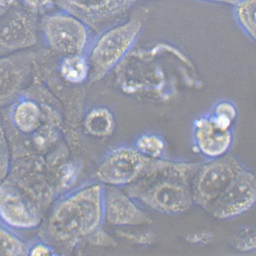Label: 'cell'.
I'll return each mask as SVG.
<instances>
[{"label":"cell","instance_id":"1","mask_svg":"<svg viewBox=\"0 0 256 256\" xmlns=\"http://www.w3.org/2000/svg\"><path fill=\"white\" fill-rule=\"evenodd\" d=\"M201 166L184 161H158L147 172L150 186L138 196L161 213L176 216L185 212L193 204L191 185Z\"/></svg>","mask_w":256,"mask_h":256},{"label":"cell","instance_id":"2","mask_svg":"<svg viewBox=\"0 0 256 256\" xmlns=\"http://www.w3.org/2000/svg\"><path fill=\"white\" fill-rule=\"evenodd\" d=\"M98 188H92L62 202L52 216L50 228L58 239L69 240L90 232L101 216Z\"/></svg>","mask_w":256,"mask_h":256},{"label":"cell","instance_id":"3","mask_svg":"<svg viewBox=\"0 0 256 256\" xmlns=\"http://www.w3.org/2000/svg\"><path fill=\"white\" fill-rule=\"evenodd\" d=\"M245 166L228 154L202 164L192 182L193 202L208 211L226 188Z\"/></svg>","mask_w":256,"mask_h":256},{"label":"cell","instance_id":"4","mask_svg":"<svg viewBox=\"0 0 256 256\" xmlns=\"http://www.w3.org/2000/svg\"><path fill=\"white\" fill-rule=\"evenodd\" d=\"M256 201V176L245 166L218 197L208 212L217 219L234 218L251 210Z\"/></svg>","mask_w":256,"mask_h":256},{"label":"cell","instance_id":"5","mask_svg":"<svg viewBox=\"0 0 256 256\" xmlns=\"http://www.w3.org/2000/svg\"><path fill=\"white\" fill-rule=\"evenodd\" d=\"M44 32L50 46L62 54H78L83 51L87 42V31L84 24L67 13H56L47 18Z\"/></svg>","mask_w":256,"mask_h":256},{"label":"cell","instance_id":"6","mask_svg":"<svg viewBox=\"0 0 256 256\" xmlns=\"http://www.w3.org/2000/svg\"><path fill=\"white\" fill-rule=\"evenodd\" d=\"M192 139L197 152L206 160H212L224 156L234 140V128L220 125L210 112L194 120Z\"/></svg>","mask_w":256,"mask_h":256},{"label":"cell","instance_id":"7","mask_svg":"<svg viewBox=\"0 0 256 256\" xmlns=\"http://www.w3.org/2000/svg\"><path fill=\"white\" fill-rule=\"evenodd\" d=\"M148 164V158L136 150L122 147L111 153L100 166L98 175L106 183L126 185L142 174Z\"/></svg>","mask_w":256,"mask_h":256},{"label":"cell","instance_id":"8","mask_svg":"<svg viewBox=\"0 0 256 256\" xmlns=\"http://www.w3.org/2000/svg\"><path fill=\"white\" fill-rule=\"evenodd\" d=\"M140 28L139 22H129L104 34L94 49V62L104 70L114 66L130 48Z\"/></svg>","mask_w":256,"mask_h":256},{"label":"cell","instance_id":"9","mask_svg":"<svg viewBox=\"0 0 256 256\" xmlns=\"http://www.w3.org/2000/svg\"><path fill=\"white\" fill-rule=\"evenodd\" d=\"M0 222L14 229L36 226L39 219L22 195L14 188L0 187Z\"/></svg>","mask_w":256,"mask_h":256},{"label":"cell","instance_id":"10","mask_svg":"<svg viewBox=\"0 0 256 256\" xmlns=\"http://www.w3.org/2000/svg\"><path fill=\"white\" fill-rule=\"evenodd\" d=\"M34 28L25 12L11 8L0 17V44L10 48L30 45L34 40Z\"/></svg>","mask_w":256,"mask_h":256},{"label":"cell","instance_id":"11","mask_svg":"<svg viewBox=\"0 0 256 256\" xmlns=\"http://www.w3.org/2000/svg\"><path fill=\"white\" fill-rule=\"evenodd\" d=\"M108 218L116 224L138 225L148 222L146 214L128 197L116 192L108 201Z\"/></svg>","mask_w":256,"mask_h":256},{"label":"cell","instance_id":"12","mask_svg":"<svg viewBox=\"0 0 256 256\" xmlns=\"http://www.w3.org/2000/svg\"><path fill=\"white\" fill-rule=\"evenodd\" d=\"M40 119L39 108L34 102H24L18 106L14 114V122L24 132H30L36 128Z\"/></svg>","mask_w":256,"mask_h":256},{"label":"cell","instance_id":"13","mask_svg":"<svg viewBox=\"0 0 256 256\" xmlns=\"http://www.w3.org/2000/svg\"><path fill=\"white\" fill-rule=\"evenodd\" d=\"M166 141L158 134L141 135L135 143V150L146 158H160L166 151Z\"/></svg>","mask_w":256,"mask_h":256},{"label":"cell","instance_id":"14","mask_svg":"<svg viewBox=\"0 0 256 256\" xmlns=\"http://www.w3.org/2000/svg\"><path fill=\"white\" fill-rule=\"evenodd\" d=\"M61 72L70 82L76 83L83 81L88 72L86 61L78 54L70 55L64 58L62 63Z\"/></svg>","mask_w":256,"mask_h":256},{"label":"cell","instance_id":"15","mask_svg":"<svg viewBox=\"0 0 256 256\" xmlns=\"http://www.w3.org/2000/svg\"><path fill=\"white\" fill-rule=\"evenodd\" d=\"M86 126L94 134H107L112 128V117L108 112L104 110L94 111L88 117Z\"/></svg>","mask_w":256,"mask_h":256},{"label":"cell","instance_id":"16","mask_svg":"<svg viewBox=\"0 0 256 256\" xmlns=\"http://www.w3.org/2000/svg\"><path fill=\"white\" fill-rule=\"evenodd\" d=\"M238 20L246 34L253 40L256 34V1L244 0L238 6L236 10Z\"/></svg>","mask_w":256,"mask_h":256},{"label":"cell","instance_id":"17","mask_svg":"<svg viewBox=\"0 0 256 256\" xmlns=\"http://www.w3.org/2000/svg\"><path fill=\"white\" fill-rule=\"evenodd\" d=\"M210 112L218 122L226 128H234L238 117V110L233 102L228 100L218 102Z\"/></svg>","mask_w":256,"mask_h":256},{"label":"cell","instance_id":"18","mask_svg":"<svg viewBox=\"0 0 256 256\" xmlns=\"http://www.w3.org/2000/svg\"><path fill=\"white\" fill-rule=\"evenodd\" d=\"M22 2L28 10L34 12H44L54 5V0H22Z\"/></svg>","mask_w":256,"mask_h":256},{"label":"cell","instance_id":"19","mask_svg":"<svg viewBox=\"0 0 256 256\" xmlns=\"http://www.w3.org/2000/svg\"><path fill=\"white\" fill-rule=\"evenodd\" d=\"M70 4L87 10H104L108 0H68Z\"/></svg>","mask_w":256,"mask_h":256},{"label":"cell","instance_id":"20","mask_svg":"<svg viewBox=\"0 0 256 256\" xmlns=\"http://www.w3.org/2000/svg\"><path fill=\"white\" fill-rule=\"evenodd\" d=\"M212 240V234L210 232H198L190 234L187 237V240L190 244L199 245L207 244Z\"/></svg>","mask_w":256,"mask_h":256},{"label":"cell","instance_id":"21","mask_svg":"<svg viewBox=\"0 0 256 256\" xmlns=\"http://www.w3.org/2000/svg\"><path fill=\"white\" fill-rule=\"evenodd\" d=\"M31 256H49L52 254V250L48 246L43 244H36L28 250Z\"/></svg>","mask_w":256,"mask_h":256},{"label":"cell","instance_id":"22","mask_svg":"<svg viewBox=\"0 0 256 256\" xmlns=\"http://www.w3.org/2000/svg\"><path fill=\"white\" fill-rule=\"evenodd\" d=\"M238 248L240 251L249 252L256 248V238L255 235L249 236L248 238H244V240L239 242L238 244Z\"/></svg>","mask_w":256,"mask_h":256},{"label":"cell","instance_id":"23","mask_svg":"<svg viewBox=\"0 0 256 256\" xmlns=\"http://www.w3.org/2000/svg\"><path fill=\"white\" fill-rule=\"evenodd\" d=\"M16 0H0V17L12 8Z\"/></svg>","mask_w":256,"mask_h":256}]
</instances>
